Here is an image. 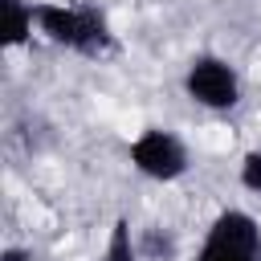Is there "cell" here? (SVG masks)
Returning a JSON list of instances; mask_svg holds the SVG:
<instances>
[{"label":"cell","instance_id":"277c9868","mask_svg":"<svg viewBox=\"0 0 261 261\" xmlns=\"http://www.w3.org/2000/svg\"><path fill=\"white\" fill-rule=\"evenodd\" d=\"M130 163L151 179H179L188 171V151L167 130H143L130 143Z\"/></svg>","mask_w":261,"mask_h":261},{"label":"cell","instance_id":"9c48e42d","mask_svg":"<svg viewBox=\"0 0 261 261\" xmlns=\"http://www.w3.org/2000/svg\"><path fill=\"white\" fill-rule=\"evenodd\" d=\"M0 261H33V253H29V249H4Z\"/></svg>","mask_w":261,"mask_h":261},{"label":"cell","instance_id":"7a4b0ae2","mask_svg":"<svg viewBox=\"0 0 261 261\" xmlns=\"http://www.w3.org/2000/svg\"><path fill=\"white\" fill-rule=\"evenodd\" d=\"M200 261H261V228L249 212L228 208L212 220Z\"/></svg>","mask_w":261,"mask_h":261},{"label":"cell","instance_id":"ba28073f","mask_svg":"<svg viewBox=\"0 0 261 261\" xmlns=\"http://www.w3.org/2000/svg\"><path fill=\"white\" fill-rule=\"evenodd\" d=\"M241 184L261 196V151H249V155H245V163H241Z\"/></svg>","mask_w":261,"mask_h":261},{"label":"cell","instance_id":"52a82bcc","mask_svg":"<svg viewBox=\"0 0 261 261\" xmlns=\"http://www.w3.org/2000/svg\"><path fill=\"white\" fill-rule=\"evenodd\" d=\"M143 253H147L151 261H171V257H175V237H171L167 228H163V232H159V228H147V232H143Z\"/></svg>","mask_w":261,"mask_h":261},{"label":"cell","instance_id":"5b68a950","mask_svg":"<svg viewBox=\"0 0 261 261\" xmlns=\"http://www.w3.org/2000/svg\"><path fill=\"white\" fill-rule=\"evenodd\" d=\"M4 16H8V24H4V41L8 45H20V41H29V33H33V4H24V0H4Z\"/></svg>","mask_w":261,"mask_h":261},{"label":"cell","instance_id":"3957f363","mask_svg":"<svg viewBox=\"0 0 261 261\" xmlns=\"http://www.w3.org/2000/svg\"><path fill=\"white\" fill-rule=\"evenodd\" d=\"M184 90H188L192 102H200V106H208V110H228V106H237L241 82H237L232 65H224L220 57H196V61L188 65Z\"/></svg>","mask_w":261,"mask_h":261},{"label":"cell","instance_id":"8992f818","mask_svg":"<svg viewBox=\"0 0 261 261\" xmlns=\"http://www.w3.org/2000/svg\"><path fill=\"white\" fill-rule=\"evenodd\" d=\"M102 261H135V241H130V224L126 220H114Z\"/></svg>","mask_w":261,"mask_h":261},{"label":"cell","instance_id":"6da1fadb","mask_svg":"<svg viewBox=\"0 0 261 261\" xmlns=\"http://www.w3.org/2000/svg\"><path fill=\"white\" fill-rule=\"evenodd\" d=\"M33 20L37 29L65 45V49H77L86 57H98L110 49V33H106V20L102 12L94 8H65V4H33Z\"/></svg>","mask_w":261,"mask_h":261}]
</instances>
